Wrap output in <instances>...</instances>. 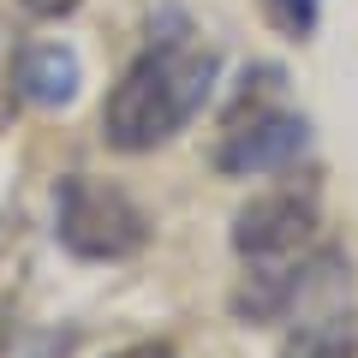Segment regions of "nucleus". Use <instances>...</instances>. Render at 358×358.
Masks as SVG:
<instances>
[{"label": "nucleus", "mask_w": 358, "mask_h": 358, "mask_svg": "<svg viewBox=\"0 0 358 358\" xmlns=\"http://www.w3.org/2000/svg\"><path fill=\"white\" fill-rule=\"evenodd\" d=\"M221 78V54L192 36H162L120 72L102 102V138L120 155H143L155 143L179 138L209 108Z\"/></svg>", "instance_id": "1"}, {"label": "nucleus", "mask_w": 358, "mask_h": 358, "mask_svg": "<svg viewBox=\"0 0 358 358\" xmlns=\"http://www.w3.org/2000/svg\"><path fill=\"white\" fill-rule=\"evenodd\" d=\"M54 233L72 257L84 263H126L150 245V215L138 209V197L114 179L66 173L54 185Z\"/></svg>", "instance_id": "2"}, {"label": "nucleus", "mask_w": 358, "mask_h": 358, "mask_svg": "<svg viewBox=\"0 0 358 358\" xmlns=\"http://www.w3.org/2000/svg\"><path fill=\"white\" fill-rule=\"evenodd\" d=\"M346 275H352V263H346L334 245H317L299 263H251V275H245L239 287H233V317L239 322H293L305 305H317L322 293H341Z\"/></svg>", "instance_id": "3"}, {"label": "nucleus", "mask_w": 358, "mask_h": 358, "mask_svg": "<svg viewBox=\"0 0 358 358\" xmlns=\"http://www.w3.org/2000/svg\"><path fill=\"white\" fill-rule=\"evenodd\" d=\"M322 227V209L310 192H263L233 215V251L245 263H281L299 257Z\"/></svg>", "instance_id": "4"}, {"label": "nucleus", "mask_w": 358, "mask_h": 358, "mask_svg": "<svg viewBox=\"0 0 358 358\" xmlns=\"http://www.w3.org/2000/svg\"><path fill=\"white\" fill-rule=\"evenodd\" d=\"M310 150V120L293 108H257L251 120H233V131L221 138L215 167L227 179H257V173H281Z\"/></svg>", "instance_id": "5"}, {"label": "nucleus", "mask_w": 358, "mask_h": 358, "mask_svg": "<svg viewBox=\"0 0 358 358\" xmlns=\"http://www.w3.org/2000/svg\"><path fill=\"white\" fill-rule=\"evenodd\" d=\"M78 84H84V60L66 42H36L18 60V96L36 108H66L78 96Z\"/></svg>", "instance_id": "6"}, {"label": "nucleus", "mask_w": 358, "mask_h": 358, "mask_svg": "<svg viewBox=\"0 0 358 358\" xmlns=\"http://www.w3.org/2000/svg\"><path fill=\"white\" fill-rule=\"evenodd\" d=\"M281 358H358V310H317L287 334Z\"/></svg>", "instance_id": "7"}, {"label": "nucleus", "mask_w": 358, "mask_h": 358, "mask_svg": "<svg viewBox=\"0 0 358 358\" xmlns=\"http://www.w3.org/2000/svg\"><path fill=\"white\" fill-rule=\"evenodd\" d=\"M263 6H268V18H275V30H281V36H293V42L317 36L322 0H263Z\"/></svg>", "instance_id": "8"}, {"label": "nucleus", "mask_w": 358, "mask_h": 358, "mask_svg": "<svg viewBox=\"0 0 358 358\" xmlns=\"http://www.w3.org/2000/svg\"><path fill=\"white\" fill-rule=\"evenodd\" d=\"M108 358H179V352H173V341H138V346H120Z\"/></svg>", "instance_id": "9"}, {"label": "nucleus", "mask_w": 358, "mask_h": 358, "mask_svg": "<svg viewBox=\"0 0 358 358\" xmlns=\"http://www.w3.org/2000/svg\"><path fill=\"white\" fill-rule=\"evenodd\" d=\"M84 0H24V13L30 18H66V13H78Z\"/></svg>", "instance_id": "10"}, {"label": "nucleus", "mask_w": 358, "mask_h": 358, "mask_svg": "<svg viewBox=\"0 0 358 358\" xmlns=\"http://www.w3.org/2000/svg\"><path fill=\"white\" fill-rule=\"evenodd\" d=\"M6 346H13V322H6V310H0V358H6Z\"/></svg>", "instance_id": "11"}]
</instances>
